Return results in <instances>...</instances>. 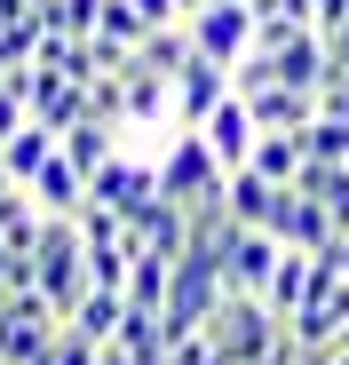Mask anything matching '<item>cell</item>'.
<instances>
[{
    "mask_svg": "<svg viewBox=\"0 0 349 365\" xmlns=\"http://www.w3.org/2000/svg\"><path fill=\"white\" fill-rule=\"evenodd\" d=\"M40 222H48V207L24 191V182H9V191H0V247H9V255H32V247H40Z\"/></svg>",
    "mask_w": 349,
    "mask_h": 365,
    "instance_id": "13",
    "label": "cell"
},
{
    "mask_svg": "<svg viewBox=\"0 0 349 365\" xmlns=\"http://www.w3.org/2000/svg\"><path fill=\"white\" fill-rule=\"evenodd\" d=\"M230 88H239V80H230V64H214V56L191 48V64L174 72V128H199V119H207Z\"/></svg>",
    "mask_w": 349,
    "mask_h": 365,
    "instance_id": "8",
    "label": "cell"
},
{
    "mask_svg": "<svg viewBox=\"0 0 349 365\" xmlns=\"http://www.w3.org/2000/svg\"><path fill=\"white\" fill-rule=\"evenodd\" d=\"M120 80H127V119H135V128H143V119H167V128H174V72H151L135 56Z\"/></svg>",
    "mask_w": 349,
    "mask_h": 365,
    "instance_id": "11",
    "label": "cell"
},
{
    "mask_svg": "<svg viewBox=\"0 0 349 365\" xmlns=\"http://www.w3.org/2000/svg\"><path fill=\"white\" fill-rule=\"evenodd\" d=\"M103 357V341L95 334H80L72 318H64V334H56V349H48V365H95Z\"/></svg>",
    "mask_w": 349,
    "mask_h": 365,
    "instance_id": "23",
    "label": "cell"
},
{
    "mask_svg": "<svg viewBox=\"0 0 349 365\" xmlns=\"http://www.w3.org/2000/svg\"><path fill=\"white\" fill-rule=\"evenodd\" d=\"M183 24H191V48L214 56V64H239V56L254 48V9L246 0H207V9H191Z\"/></svg>",
    "mask_w": 349,
    "mask_h": 365,
    "instance_id": "5",
    "label": "cell"
},
{
    "mask_svg": "<svg viewBox=\"0 0 349 365\" xmlns=\"http://www.w3.org/2000/svg\"><path fill=\"white\" fill-rule=\"evenodd\" d=\"M318 111H341V119H349V72H341V80H325V96H318Z\"/></svg>",
    "mask_w": 349,
    "mask_h": 365,
    "instance_id": "25",
    "label": "cell"
},
{
    "mask_svg": "<svg viewBox=\"0 0 349 365\" xmlns=\"http://www.w3.org/2000/svg\"><path fill=\"white\" fill-rule=\"evenodd\" d=\"M88 199H95V207H111V215H127V222H143V215H151V199H159V159H127V143H120V151L95 167Z\"/></svg>",
    "mask_w": 349,
    "mask_h": 365,
    "instance_id": "4",
    "label": "cell"
},
{
    "mask_svg": "<svg viewBox=\"0 0 349 365\" xmlns=\"http://www.w3.org/2000/svg\"><path fill=\"white\" fill-rule=\"evenodd\" d=\"M310 294H318V255H310V247H286L278 270H270V310H278V318H294Z\"/></svg>",
    "mask_w": 349,
    "mask_h": 365,
    "instance_id": "12",
    "label": "cell"
},
{
    "mask_svg": "<svg viewBox=\"0 0 349 365\" xmlns=\"http://www.w3.org/2000/svg\"><path fill=\"white\" fill-rule=\"evenodd\" d=\"M167 294H174V255H151V247H135L127 302H143V310H167Z\"/></svg>",
    "mask_w": 349,
    "mask_h": 365,
    "instance_id": "17",
    "label": "cell"
},
{
    "mask_svg": "<svg viewBox=\"0 0 349 365\" xmlns=\"http://www.w3.org/2000/svg\"><path fill=\"white\" fill-rule=\"evenodd\" d=\"M270 230L286 238V247H333L341 238V222H333V207L318 199V191H302V182H286V199H278V215H270Z\"/></svg>",
    "mask_w": 349,
    "mask_h": 365,
    "instance_id": "7",
    "label": "cell"
},
{
    "mask_svg": "<svg viewBox=\"0 0 349 365\" xmlns=\"http://www.w3.org/2000/svg\"><path fill=\"white\" fill-rule=\"evenodd\" d=\"M199 128H207V143H214V159L230 167V175H239V167H254V143H262V119H254V103L239 96V88H230L207 119H199Z\"/></svg>",
    "mask_w": 349,
    "mask_h": 365,
    "instance_id": "6",
    "label": "cell"
},
{
    "mask_svg": "<svg viewBox=\"0 0 349 365\" xmlns=\"http://www.w3.org/2000/svg\"><path fill=\"white\" fill-rule=\"evenodd\" d=\"M40 24L64 32V40H88L103 24V0H40Z\"/></svg>",
    "mask_w": 349,
    "mask_h": 365,
    "instance_id": "21",
    "label": "cell"
},
{
    "mask_svg": "<svg viewBox=\"0 0 349 365\" xmlns=\"http://www.w3.org/2000/svg\"><path fill=\"white\" fill-rule=\"evenodd\" d=\"M325 48H333V80H341V72H349V24H341V32H325Z\"/></svg>",
    "mask_w": 349,
    "mask_h": 365,
    "instance_id": "26",
    "label": "cell"
},
{
    "mask_svg": "<svg viewBox=\"0 0 349 365\" xmlns=\"http://www.w3.org/2000/svg\"><path fill=\"white\" fill-rule=\"evenodd\" d=\"M95 32H111V40H127V48H143V32H151V16L135 9V0H103V24Z\"/></svg>",
    "mask_w": 349,
    "mask_h": 365,
    "instance_id": "22",
    "label": "cell"
},
{
    "mask_svg": "<svg viewBox=\"0 0 349 365\" xmlns=\"http://www.w3.org/2000/svg\"><path fill=\"white\" fill-rule=\"evenodd\" d=\"M24 119H32V96H24V88H9V80H0V143H9V135L24 128Z\"/></svg>",
    "mask_w": 349,
    "mask_h": 365,
    "instance_id": "24",
    "label": "cell"
},
{
    "mask_svg": "<svg viewBox=\"0 0 349 365\" xmlns=\"http://www.w3.org/2000/svg\"><path fill=\"white\" fill-rule=\"evenodd\" d=\"M278 199H286V182H270L262 167H239V175H230V215H239V222H254V230H270V215H278Z\"/></svg>",
    "mask_w": 349,
    "mask_h": 365,
    "instance_id": "16",
    "label": "cell"
},
{
    "mask_svg": "<svg viewBox=\"0 0 349 365\" xmlns=\"http://www.w3.org/2000/svg\"><path fill=\"white\" fill-rule=\"evenodd\" d=\"M207 334H214L222 365H262V357L278 349L286 318L270 310V294H222V310L207 318Z\"/></svg>",
    "mask_w": 349,
    "mask_h": 365,
    "instance_id": "3",
    "label": "cell"
},
{
    "mask_svg": "<svg viewBox=\"0 0 349 365\" xmlns=\"http://www.w3.org/2000/svg\"><path fill=\"white\" fill-rule=\"evenodd\" d=\"M135 56H143L151 72H183V64H191V24H159V32H143Z\"/></svg>",
    "mask_w": 349,
    "mask_h": 365,
    "instance_id": "20",
    "label": "cell"
},
{
    "mask_svg": "<svg viewBox=\"0 0 349 365\" xmlns=\"http://www.w3.org/2000/svg\"><path fill=\"white\" fill-rule=\"evenodd\" d=\"M278 255H286V238H278V230H254V222H239V238H230V262H222L230 294H270V270H278Z\"/></svg>",
    "mask_w": 349,
    "mask_h": 365,
    "instance_id": "9",
    "label": "cell"
},
{
    "mask_svg": "<svg viewBox=\"0 0 349 365\" xmlns=\"http://www.w3.org/2000/svg\"><path fill=\"white\" fill-rule=\"evenodd\" d=\"M120 318H127V294H120V286H88V294H80V310H72V326L95 334V341L120 334Z\"/></svg>",
    "mask_w": 349,
    "mask_h": 365,
    "instance_id": "18",
    "label": "cell"
},
{
    "mask_svg": "<svg viewBox=\"0 0 349 365\" xmlns=\"http://www.w3.org/2000/svg\"><path fill=\"white\" fill-rule=\"evenodd\" d=\"M159 199H183V207H222L230 199V167L214 159L207 128H174V143L159 151Z\"/></svg>",
    "mask_w": 349,
    "mask_h": 365,
    "instance_id": "2",
    "label": "cell"
},
{
    "mask_svg": "<svg viewBox=\"0 0 349 365\" xmlns=\"http://www.w3.org/2000/svg\"><path fill=\"white\" fill-rule=\"evenodd\" d=\"M120 135H127V128H103V119H80V128H64V151H72V159L88 167V182H95V167H103L111 151H120Z\"/></svg>",
    "mask_w": 349,
    "mask_h": 365,
    "instance_id": "19",
    "label": "cell"
},
{
    "mask_svg": "<svg viewBox=\"0 0 349 365\" xmlns=\"http://www.w3.org/2000/svg\"><path fill=\"white\" fill-rule=\"evenodd\" d=\"M32 286L56 302V310H80V294L95 286V270H88V238H80V215H48L40 222V247H32Z\"/></svg>",
    "mask_w": 349,
    "mask_h": 365,
    "instance_id": "1",
    "label": "cell"
},
{
    "mask_svg": "<svg viewBox=\"0 0 349 365\" xmlns=\"http://www.w3.org/2000/svg\"><path fill=\"white\" fill-rule=\"evenodd\" d=\"M56 151H64V135H56L48 119H24V128H16L9 143H0V159H9V175H16V182H32V175H40Z\"/></svg>",
    "mask_w": 349,
    "mask_h": 365,
    "instance_id": "15",
    "label": "cell"
},
{
    "mask_svg": "<svg viewBox=\"0 0 349 365\" xmlns=\"http://www.w3.org/2000/svg\"><path fill=\"white\" fill-rule=\"evenodd\" d=\"M24 191H32L48 215H80V207H88V167H80L72 151H56V159H48L32 182H24Z\"/></svg>",
    "mask_w": 349,
    "mask_h": 365,
    "instance_id": "10",
    "label": "cell"
},
{
    "mask_svg": "<svg viewBox=\"0 0 349 365\" xmlns=\"http://www.w3.org/2000/svg\"><path fill=\"white\" fill-rule=\"evenodd\" d=\"M333 222H341V238H349V199H341V207H333Z\"/></svg>",
    "mask_w": 349,
    "mask_h": 365,
    "instance_id": "27",
    "label": "cell"
},
{
    "mask_svg": "<svg viewBox=\"0 0 349 365\" xmlns=\"http://www.w3.org/2000/svg\"><path fill=\"white\" fill-rule=\"evenodd\" d=\"M246 103H254L262 128H310V119H318V96L310 88H286V80H262Z\"/></svg>",
    "mask_w": 349,
    "mask_h": 365,
    "instance_id": "14",
    "label": "cell"
}]
</instances>
